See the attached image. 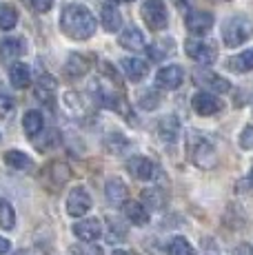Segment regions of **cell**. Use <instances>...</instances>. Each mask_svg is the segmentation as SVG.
Wrapping results in <instances>:
<instances>
[{
	"mask_svg": "<svg viewBox=\"0 0 253 255\" xmlns=\"http://www.w3.org/2000/svg\"><path fill=\"white\" fill-rule=\"evenodd\" d=\"M71 253L74 255H102V249L94 242H82V244L71 247Z\"/></svg>",
	"mask_w": 253,
	"mask_h": 255,
	"instance_id": "obj_35",
	"label": "cell"
},
{
	"mask_svg": "<svg viewBox=\"0 0 253 255\" xmlns=\"http://www.w3.org/2000/svg\"><path fill=\"white\" fill-rule=\"evenodd\" d=\"M96 27H98V22H96L94 13L82 4H67L62 9L60 29L71 40H87L96 33Z\"/></svg>",
	"mask_w": 253,
	"mask_h": 255,
	"instance_id": "obj_1",
	"label": "cell"
},
{
	"mask_svg": "<svg viewBox=\"0 0 253 255\" xmlns=\"http://www.w3.org/2000/svg\"><path fill=\"white\" fill-rule=\"evenodd\" d=\"M184 24H187V29L193 33V36H207L213 27V13H209V11H189L187 18H184Z\"/></svg>",
	"mask_w": 253,
	"mask_h": 255,
	"instance_id": "obj_11",
	"label": "cell"
},
{
	"mask_svg": "<svg viewBox=\"0 0 253 255\" xmlns=\"http://www.w3.org/2000/svg\"><path fill=\"white\" fill-rule=\"evenodd\" d=\"M187 151H189L191 162L196 166H200V169L209 171V169H213V166H218V153L209 140L193 135L191 142H187Z\"/></svg>",
	"mask_w": 253,
	"mask_h": 255,
	"instance_id": "obj_3",
	"label": "cell"
},
{
	"mask_svg": "<svg viewBox=\"0 0 253 255\" xmlns=\"http://www.w3.org/2000/svg\"><path fill=\"white\" fill-rule=\"evenodd\" d=\"M231 255H253V247L251 244H247V242H242V244H238V247L233 249Z\"/></svg>",
	"mask_w": 253,
	"mask_h": 255,
	"instance_id": "obj_39",
	"label": "cell"
},
{
	"mask_svg": "<svg viewBox=\"0 0 253 255\" xmlns=\"http://www.w3.org/2000/svg\"><path fill=\"white\" fill-rule=\"evenodd\" d=\"M13 227H16V211H13L9 200L0 198V229L11 231Z\"/></svg>",
	"mask_w": 253,
	"mask_h": 255,
	"instance_id": "obj_29",
	"label": "cell"
},
{
	"mask_svg": "<svg viewBox=\"0 0 253 255\" xmlns=\"http://www.w3.org/2000/svg\"><path fill=\"white\" fill-rule=\"evenodd\" d=\"M4 158V164H9L11 169H16V171H29V169H33V162H31V158L29 155H25L22 151H7V153L2 155Z\"/></svg>",
	"mask_w": 253,
	"mask_h": 255,
	"instance_id": "obj_26",
	"label": "cell"
},
{
	"mask_svg": "<svg viewBox=\"0 0 253 255\" xmlns=\"http://www.w3.org/2000/svg\"><path fill=\"white\" fill-rule=\"evenodd\" d=\"M114 2H133V0H114Z\"/></svg>",
	"mask_w": 253,
	"mask_h": 255,
	"instance_id": "obj_42",
	"label": "cell"
},
{
	"mask_svg": "<svg viewBox=\"0 0 253 255\" xmlns=\"http://www.w3.org/2000/svg\"><path fill=\"white\" fill-rule=\"evenodd\" d=\"M105 149L114 155H120V153H125L126 149H131V142L126 140L123 133H109L105 140Z\"/></svg>",
	"mask_w": 253,
	"mask_h": 255,
	"instance_id": "obj_28",
	"label": "cell"
},
{
	"mask_svg": "<svg viewBox=\"0 0 253 255\" xmlns=\"http://www.w3.org/2000/svg\"><path fill=\"white\" fill-rule=\"evenodd\" d=\"M158 135L164 142H176L180 135V120L176 116H164L158 122Z\"/></svg>",
	"mask_w": 253,
	"mask_h": 255,
	"instance_id": "obj_19",
	"label": "cell"
},
{
	"mask_svg": "<svg viewBox=\"0 0 253 255\" xmlns=\"http://www.w3.org/2000/svg\"><path fill=\"white\" fill-rule=\"evenodd\" d=\"M9 80H11V85L16 89H25V87H29V82H31V71H29V67L25 62H13L9 67Z\"/></svg>",
	"mask_w": 253,
	"mask_h": 255,
	"instance_id": "obj_21",
	"label": "cell"
},
{
	"mask_svg": "<svg viewBox=\"0 0 253 255\" xmlns=\"http://www.w3.org/2000/svg\"><path fill=\"white\" fill-rule=\"evenodd\" d=\"M140 13H142V20L147 22V27L151 29V31H162V29H167L169 13H167V7H164L162 0H144Z\"/></svg>",
	"mask_w": 253,
	"mask_h": 255,
	"instance_id": "obj_4",
	"label": "cell"
},
{
	"mask_svg": "<svg viewBox=\"0 0 253 255\" xmlns=\"http://www.w3.org/2000/svg\"><path fill=\"white\" fill-rule=\"evenodd\" d=\"M27 4L38 13H47L53 7V0H27Z\"/></svg>",
	"mask_w": 253,
	"mask_h": 255,
	"instance_id": "obj_37",
	"label": "cell"
},
{
	"mask_svg": "<svg viewBox=\"0 0 253 255\" xmlns=\"http://www.w3.org/2000/svg\"><path fill=\"white\" fill-rule=\"evenodd\" d=\"M13 111V100L11 96H7L4 91H0V120H4Z\"/></svg>",
	"mask_w": 253,
	"mask_h": 255,
	"instance_id": "obj_36",
	"label": "cell"
},
{
	"mask_svg": "<svg viewBox=\"0 0 253 255\" xmlns=\"http://www.w3.org/2000/svg\"><path fill=\"white\" fill-rule=\"evenodd\" d=\"M100 22L105 27V31L109 33H116L120 27H123V16H120L118 7L114 2H105L100 9Z\"/></svg>",
	"mask_w": 253,
	"mask_h": 255,
	"instance_id": "obj_14",
	"label": "cell"
},
{
	"mask_svg": "<svg viewBox=\"0 0 253 255\" xmlns=\"http://www.w3.org/2000/svg\"><path fill=\"white\" fill-rule=\"evenodd\" d=\"M91 209V195L87 193L85 186H74L67 195V213L71 218H82Z\"/></svg>",
	"mask_w": 253,
	"mask_h": 255,
	"instance_id": "obj_7",
	"label": "cell"
},
{
	"mask_svg": "<svg viewBox=\"0 0 253 255\" xmlns=\"http://www.w3.org/2000/svg\"><path fill=\"white\" fill-rule=\"evenodd\" d=\"M105 195H107V200H109V204H114V207H120V204L126 202V184L123 182V180H118V178L107 180Z\"/></svg>",
	"mask_w": 253,
	"mask_h": 255,
	"instance_id": "obj_17",
	"label": "cell"
},
{
	"mask_svg": "<svg viewBox=\"0 0 253 255\" xmlns=\"http://www.w3.org/2000/svg\"><path fill=\"white\" fill-rule=\"evenodd\" d=\"M123 71L126 73V78H129L131 82H140V80L147 78L149 65L144 60H140V58H125L123 60Z\"/></svg>",
	"mask_w": 253,
	"mask_h": 255,
	"instance_id": "obj_16",
	"label": "cell"
},
{
	"mask_svg": "<svg viewBox=\"0 0 253 255\" xmlns=\"http://www.w3.org/2000/svg\"><path fill=\"white\" fill-rule=\"evenodd\" d=\"M22 129L29 138H36L42 129H45V120H42L40 111H27L25 118H22Z\"/></svg>",
	"mask_w": 253,
	"mask_h": 255,
	"instance_id": "obj_23",
	"label": "cell"
},
{
	"mask_svg": "<svg viewBox=\"0 0 253 255\" xmlns=\"http://www.w3.org/2000/svg\"><path fill=\"white\" fill-rule=\"evenodd\" d=\"M114 255H133L131 251H123V249H118V251H114Z\"/></svg>",
	"mask_w": 253,
	"mask_h": 255,
	"instance_id": "obj_41",
	"label": "cell"
},
{
	"mask_svg": "<svg viewBox=\"0 0 253 255\" xmlns=\"http://www.w3.org/2000/svg\"><path fill=\"white\" fill-rule=\"evenodd\" d=\"M60 140H62L60 131L49 129V131H40V133L33 138V144H36L38 151H49V149H53V146L60 144Z\"/></svg>",
	"mask_w": 253,
	"mask_h": 255,
	"instance_id": "obj_24",
	"label": "cell"
},
{
	"mask_svg": "<svg viewBox=\"0 0 253 255\" xmlns=\"http://www.w3.org/2000/svg\"><path fill=\"white\" fill-rule=\"evenodd\" d=\"M87 69H89V62H87V58L80 56V53H71L65 65V73L69 78H80L82 73H87Z\"/></svg>",
	"mask_w": 253,
	"mask_h": 255,
	"instance_id": "obj_27",
	"label": "cell"
},
{
	"mask_svg": "<svg viewBox=\"0 0 253 255\" xmlns=\"http://www.w3.org/2000/svg\"><path fill=\"white\" fill-rule=\"evenodd\" d=\"M9 249H11V244H9V240L0 238V255H7V253H9Z\"/></svg>",
	"mask_w": 253,
	"mask_h": 255,
	"instance_id": "obj_40",
	"label": "cell"
},
{
	"mask_svg": "<svg viewBox=\"0 0 253 255\" xmlns=\"http://www.w3.org/2000/svg\"><path fill=\"white\" fill-rule=\"evenodd\" d=\"M193 80H196V85H200L207 91H213V93H227L229 89H231L229 80H225V78L218 76V73L209 71L207 67H204V69L193 71Z\"/></svg>",
	"mask_w": 253,
	"mask_h": 255,
	"instance_id": "obj_8",
	"label": "cell"
},
{
	"mask_svg": "<svg viewBox=\"0 0 253 255\" xmlns=\"http://www.w3.org/2000/svg\"><path fill=\"white\" fill-rule=\"evenodd\" d=\"M16 255H27V253H25V251H18V253H16Z\"/></svg>",
	"mask_w": 253,
	"mask_h": 255,
	"instance_id": "obj_43",
	"label": "cell"
},
{
	"mask_svg": "<svg viewBox=\"0 0 253 255\" xmlns=\"http://www.w3.org/2000/svg\"><path fill=\"white\" fill-rule=\"evenodd\" d=\"M253 36V22L247 16H233L222 27V40L227 47H240Z\"/></svg>",
	"mask_w": 253,
	"mask_h": 255,
	"instance_id": "obj_2",
	"label": "cell"
},
{
	"mask_svg": "<svg viewBox=\"0 0 253 255\" xmlns=\"http://www.w3.org/2000/svg\"><path fill=\"white\" fill-rule=\"evenodd\" d=\"M45 171H47L45 175L51 180V186H53L51 191H58L62 184L67 182V180L71 178L69 166H67L65 162H60V160H53V162H51L49 166H45Z\"/></svg>",
	"mask_w": 253,
	"mask_h": 255,
	"instance_id": "obj_15",
	"label": "cell"
},
{
	"mask_svg": "<svg viewBox=\"0 0 253 255\" xmlns=\"http://www.w3.org/2000/svg\"><path fill=\"white\" fill-rule=\"evenodd\" d=\"M169 255H196V249L189 244L187 238H173L169 242Z\"/></svg>",
	"mask_w": 253,
	"mask_h": 255,
	"instance_id": "obj_32",
	"label": "cell"
},
{
	"mask_svg": "<svg viewBox=\"0 0 253 255\" xmlns=\"http://www.w3.org/2000/svg\"><path fill=\"white\" fill-rule=\"evenodd\" d=\"M184 49H187V56L202 67L213 65L218 58V47L211 40H198V38H193V40H187Z\"/></svg>",
	"mask_w": 253,
	"mask_h": 255,
	"instance_id": "obj_5",
	"label": "cell"
},
{
	"mask_svg": "<svg viewBox=\"0 0 253 255\" xmlns=\"http://www.w3.org/2000/svg\"><path fill=\"white\" fill-rule=\"evenodd\" d=\"M74 235L82 242H96V240L102 235V227H100V220L96 218H87L80 220V222L74 224Z\"/></svg>",
	"mask_w": 253,
	"mask_h": 255,
	"instance_id": "obj_13",
	"label": "cell"
},
{
	"mask_svg": "<svg viewBox=\"0 0 253 255\" xmlns=\"http://www.w3.org/2000/svg\"><path fill=\"white\" fill-rule=\"evenodd\" d=\"M240 146L242 149H253V125L245 127V131L240 135Z\"/></svg>",
	"mask_w": 253,
	"mask_h": 255,
	"instance_id": "obj_38",
	"label": "cell"
},
{
	"mask_svg": "<svg viewBox=\"0 0 253 255\" xmlns=\"http://www.w3.org/2000/svg\"><path fill=\"white\" fill-rule=\"evenodd\" d=\"M191 107L198 116H207V118L220 114V111L225 109V105H222L220 98L213 96V91H207V89L198 91L196 96L191 98Z\"/></svg>",
	"mask_w": 253,
	"mask_h": 255,
	"instance_id": "obj_6",
	"label": "cell"
},
{
	"mask_svg": "<svg viewBox=\"0 0 253 255\" xmlns=\"http://www.w3.org/2000/svg\"><path fill=\"white\" fill-rule=\"evenodd\" d=\"M126 171H129L135 180H144V182H147V180H155V175H158V166L149 158H142V155L131 158L129 162H126Z\"/></svg>",
	"mask_w": 253,
	"mask_h": 255,
	"instance_id": "obj_10",
	"label": "cell"
},
{
	"mask_svg": "<svg viewBox=\"0 0 253 255\" xmlns=\"http://www.w3.org/2000/svg\"><path fill=\"white\" fill-rule=\"evenodd\" d=\"M125 215H126L129 222L135 224V227H144V224H149V211L142 202H135V200L125 202Z\"/></svg>",
	"mask_w": 253,
	"mask_h": 255,
	"instance_id": "obj_18",
	"label": "cell"
},
{
	"mask_svg": "<svg viewBox=\"0 0 253 255\" xmlns=\"http://www.w3.org/2000/svg\"><path fill=\"white\" fill-rule=\"evenodd\" d=\"M142 202L147 209H162L164 207V193L160 189H147L142 193Z\"/></svg>",
	"mask_w": 253,
	"mask_h": 255,
	"instance_id": "obj_33",
	"label": "cell"
},
{
	"mask_svg": "<svg viewBox=\"0 0 253 255\" xmlns=\"http://www.w3.org/2000/svg\"><path fill=\"white\" fill-rule=\"evenodd\" d=\"M169 49L173 51V40H169V38H167V40L155 42V45H151V47L147 49V51H149V58H151L153 62H158V60H162V58L167 56Z\"/></svg>",
	"mask_w": 253,
	"mask_h": 255,
	"instance_id": "obj_34",
	"label": "cell"
},
{
	"mask_svg": "<svg viewBox=\"0 0 253 255\" xmlns=\"http://www.w3.org/2000/svg\"><path fill=\"white\" fill-rule=\"evenodd\" d=\"M126 238V227L123 224V220L116 218V215H109L107 218V240L111 244H118Z\"/></svg>",
	"mask_w": 253,
	"mask_h": 255,
	"instance_id": "obj_25",
	"label": "cell"
},
{
	"mask_svg": "<svg viewBox=\"0 0 253 255\" xmlns=\"http://www.w3.org/2000/svg\"><path fill=\"white\" fill-rule=\"evenodd\" d=\"M25 51H27V47L22 38H18V36L0 38V60L2 62H16Z\"/></svg>",
	"mask_w": 253,
	"mask_h": 255,
	"instance_id": "obj_12",
	"label": "cell"
},
{
	"mask_svg": "<svg viewBox=\"0 0 253 255\" xmlns=\"http://www.w3.org/2000/svg\"><path fill=\"white\" fill-rule=\"evenodd\" d=\"M120 47L129 49V51H140L144 49V36L138 27H126L123 33H120Z\"/></svg>",
	"mask_w": 253,
	"mask_h": 255,
	"instance_id": "obj_20",
	"label": "cell"
},
{
	"mask_svg": "<svg viewBox=\"0 0 253 255\" xmlns=\"http://www.w3.org/2000/svg\"><path fill=\"white\" fill-rule=\"evenodd\" d=\"M16 24H18V11L13 7H9V4H2V7H0V29L9 31V29H13Z\"/></svg>",
	"mask_w": 253,
	"mask_h": 255,
	"instance_id": "obj_31",
	"label": "cell"
},
{
	"mask_svg": "<svg viewBox=\"0 0 253 255\" xmlns=\"http://www.w3.org/2000/svg\"><path fill=\"white\" fill-rule=\"evenodd\" d=\"M160 102H162V96H160L158 91H153V89L142 91V93H140V98H138V107H140V109H144V111L158 109Z\"/></svg>",
	"mask_w": 253,
	"mask_h": 255,
	"instance_id": "obj_30",
	"label": "cell"
},
{
	"mask_svg": "<svg viewBox=\"0 0 253 255\" xmlns=\"http://www.w3.org/2000/svg\"><path fill=\"white\" fill-rule=\"evenodd\" d=\"M182 82H184V71H182V67H178V65H167L155 73V85H158L160 89L173 91V89H178V87H182Z\"/></svg>",
	"mask_w": 253,
	"mask_h": 255,
	"instance_id": "obj_9",
	"label": "cell"
},
{
	"mask_svg": "<svg viewBox=\"0 0 253 255\" xmlns=\"http://www.w3.org/2000/svg\"><path fill=\"white\" fill-rule=\"evenodd\" d=\"M227 67L233 73H249V71H253V49H247V51H242V53H238V56L229 58Z\"/></svg>",
	"mask_w": 253,
	"mask_h": 255,
	"instance_id": "obj_22",
	"label": "cell"
}]
</instances>
